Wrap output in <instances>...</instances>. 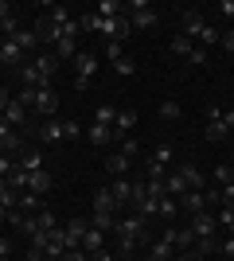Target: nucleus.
<instances>
[{
  "instance_id": "1",
  "label": "nucleus",
  "mask_w": 234,
  "mask_h": 261,
  "mask_svg": "<svg viewBox=\"0 0 234 261\" xmlns=\"http://www.w3.org/2000/svg\"><path fill=\"white\" fill-rule=\"evenodd\" d=\"M74 66H78V78H74V90L78 94H86L90 78H94V70H98V55H74Z\"/></svg>"
},
{
  "instance_id": "2",
  "label": "nucleus",
  "mask_w": 234,
  "mask_h": 261,
  "mask_svg": "<svg viewBox=\"0 0 234 261\" xmlns=\"http://www.w3.org/2000/svg\"><path fill=\"white\" fill-rule=\"evenodd\" d=\"M230 137V129H226V121H223V106H207V141L219 144Z\"/></svg>"
},
{
  "instance_id": "3",
  "label": "nucleus",
  "mask_w": 234,
  "mask_h": 261,
  "mask_svg": "<svg viewBox=\"0 0 234 261\" xmlns=\"http://www.w3.org/2000/svg\"><path fill=\"white\" fill-rule=\"evenodd\" d=\"M188 230L195 234V238H215V230H219V218H215V211H199V215H191Z\"/></svg>"
},
{
  "instance_id": "4",
  "label": "nucleus",
  "mask_w": 234,
  "mask_h": 261,
  "mask_svg": "<svg viewBox=\"0 0 234 261\" xmlns=\"http://www.w3.org/2000/svg\"><path fill=\"white\" fill-rule=\"evenodd\" d=\"M117 238H121V242H141V238H145V218H141V215L117 218Z\"/></svg>"
},
{
  "instance_id": "5",
  "label": "nucleus",
  "mask_w": 234,
  "mask_h": 261,
  "mask_svg": "<svg viewBox=\"0 0 234 261\" xmlns=\"http://www.w3.org/2000/svg\"><path fill=\"white\" fill-rule=\"evenodd\" d=\"M35 74H39V86H55V74H59V59L55 55H35Z\"/></svg>"
},
{
  "instance_id": "6",
  "label": "nucleus",
  "mask_w": 234,
  "mask_h": 261,
  "mask_svg": "<svg viewBox=\"0 0 234 261\" xmlns=\"http://www.w3.org/2000/svg\"><path fill=\"white\" fill-rule=\"evenodd\" d=\"M179 23H184V32L179 35H188V39H195L199 43V35H203V28H207V20H203L195 8H184V16H179Z\"/></svg>"
},
{
  "instance_id": "7",
  "label": "nucleus",
  "mask_w": 234,
  "mask_h": 261,
  "mask_svg": "<svg viewBox=\"0 0 234 261\" xmlns=\"http://www.w3.org/2000/svg\"><path fill=\"white\" fill-rule=\"evenodd\" d=\"M176 203H179V211H188V215L211 211V203H207V191H184V195H179Z\"/></svg>"
},
{
  "instance_id": "8",
  "label": "nucleus",
  "mask_w": 234,
  "mask_h": 261,
  "mask_svg": "<svg viewBox=\"0 0 234 261\" xmlns=\"http://www.w3.org/2000/svg\"><path fill=\"white\" fill-rule=\"evenodd\" d=\"M82 238H86V222H82V218H74V222L63 226V242H67V250H82Z\"/></svg>"
},
{
  "instance_id": "9",
  "label": "nucleus",
  "mask_w": 234,
  "mask_h": 261,
  "mask_svg": "<svg viewBox=\"0 0 234 261\" xmlns=\"http://www.w3.org/2000/svg\"><path fill=\"white\" fill-rule=\"evenodd\" d=\"M0 117L8 121L12 129H20L23 121H28V106H23V101H20V98H12V101H8V106H4V113H0Z\"/></svg>"
},
{
  "instance_id": "10",
  "label": "nucleus",
  "mask_w": 234,
  "mask_h": 261,
  "mask_svg": "<svg viewBox=\"0 0 234 261\" xmlns=\"http://www.w3.org/2000/svg\"><path fill=\"white\" fill-rule=\"evenodd\" d=\"M35 109H39V113H55V109H59L55 86H39V90H35Z\"/></svg>"
},
{
  "instance_id": "11",
  "label": "nucleus",
  "mask_w": 234,
  "mask_h": 261,
  "mask_svg": "<svg viewBox=\"0 0 234 261\" xmlns=\"http://www.w3.org/2000/svg\"><path fill=\"white\" fill-rule=\"evenodd\" d=\"M0 66H16V70L23 66V51L12 39H0Z\"/></svg>"
},
{
  "instance_id": "12",
  "label": "nucleus",
  "mask_w": 234,
  "mask_h": 261,
  "mask_svg": "<svg viewBox=\"0 0 234 261\" xmlns=\"http://www.w3.org/2000/svg\"><path fill=\"white\" fill-rule=\"evenodd\" d=\"M137 129V109H117V121H113V137H129Z\"/></svg>"
},
{
  "instance_id": "13",
  "label": "nucleus",
  "mask_w": 234,
  "mask_h": 261,
  "mask_svg": "<svg viewBox=\"0 0 234 261\" xmlns=\"http://www.w3.org/2000/svg\"><path fill=\"white\" fill-rule=\"evenodd\" d=\"M179 175H184L188 191H207V187H203V172H199V164H179Z\"/></svg>"
},
{
  "instance_id": "14",
  "label": "nucleus",
  "mask_w": 234,
  "mask_h": 261,
  "mask_svg": "<svg viewBox=\"0 0 234 261\" xmlns=\"http://www.w3.org/2000/svg\"><path fill=\"white\" fill-rule=\"evenodd\" d=\"M106 250V234H101V230H94V226H86V238H82V253H90V257H94V253H101Z\"/></svg>"
},
{
  "instance_id": "15",
  "label": "nucleus",
  "mask_w": 234,
  "mask_h": 261,
  "mask_svg": "<svg viewBox=\"0 0 234 261\" xmlns=\"http://www.w3.org/2000/svg\"><path fill=\"white\" fill-rule=\"evenodd\" d=\"M39 141H43V144H59V141H67V129H63V121H47L43 129H39Z\"/></svg>"
},
{
  "instance_id": "16",
  "label": "nucleus",
  "mask_w": 234,
  "mask_h": 261,
  "mask_svg": "<svg viewBox=\"0 0 234 261\" xmlns=\"http://www.w3.org/2000/svg\"><path fill=\"white\" fill-rule=\"evenodd\" d=\"M28 191H32V195H47V191H51V175H47L43 168H39V172H28Z\"/></svg>"
},
{
  "instance_id": "17",
  "label": "nucleus",
  "mask_w": 234,
  "mask_h": 261,
  "mask_svg": "<svg viewBox=\"0 0 234 261\" xmlns=\"http://www.w3.org/2000/svg\"><path fill=\"white\" fill-rule=\"evenodd\" d=\"M94 211L117 215V199H113V191H110V187H98V191H94Z\"/></svg>"
},
{
  "instance_id": "18",
  "label": "nucleus",
  "mask_w": 234,
  "mask_h": 261,
  "mask_svg": "<svg viewBox=\"0 0 234 261\" xmlns=\"http://www.w3.org/2000/svg\"><path fill=\"white\" fill-rule=\"evenodd\" d=\"M110 191H113V199H117V207H125V203L133 199V184H129L125 175H117V179H113V184H110Z\"/></svg>"
},
{
  "instance_id": "19",
  "label": "nucleus",
  "mask_w": 234,
  "mask_h": 261,
  "mask_svg": "<svg viewBox=\"0 0 234 261\" xmlns=\"http://www.w3.org/2000/svg\"><path fill=\"white\" fill-rule=\"evenodd\" d=\"M148 257L152 261H176V246H172V242H152V246H148Z\"/></svg>"
},
{
  "instance_id": "20",
  "label": "nucleus",
  "mask_w": 234,
  "mask_h": 261,
  "mask_svg": "<svg viewBox=\"0 0 234 261\" xmlns=\"http://www.w3.org/2000/svg\"><path fill=\"white\" fill-rule=\"evenodd\" d=\"M16 168H20V172H39V168H43V156L35 152V148H28V152H20Z\"/></svg>"
},
{
  "instance_id": "21",
  "label": "nucleus",
  "mask_w": 234,
  "mask_h": 261,
  "mask_svg": "<svg viewBox=\"0 0 234 261\" xmlns=\"http://www.w3.org/2000/svg\"><path fill=\"white\" fill-rule=\"evenodd\" d=\"M90 226H94V230H101V234H106V230H117V215H106V211H94V218H90Z\"/></svg>"
},
{
  "instance_id": "22",
  "label": "nucleus",
  "mask_w": 234,
  "mask_h": 261,
  "mask_svg": "<svg viewBox=\"0 0 234 261\" xmlns=\"http://www.w3.org/2000/svg\"><path fill=\"white\" fill-rule=\"evenodd\" d=\"M129 164H133V160H125L121 152H113L110 160H106V172H110L113 179H117V175H125V172H129Z\"/></svg>"
},
{
  "instance_id": "23",
  "label": "nucleus",
  "mask_w": 234,
  "mask_h": 261,
  "mask_svg": "<svg viewBox=\"0 0 234 261\" xmlns=\"http://www.w3.org/2000/svg\"><path fill=\"white\" fill-rule=\"evenodd\" d=\"M164 187H168V195H184L188 191V184H184V175H179V168L172 175H164Z\"/></svg>"
},
{
  "instance_id": "24",
  "label": "nucleus",
  "mask_w": 234,
  "mask_h": 261,
  "mask_svg": "<svg viewBox=\"0 0 234 261\" xmlns=\"http://www.w3.org/2000/svg\"><path fill=\"white\" fill-rule=\"evenodd\" d=\"M110 141H113L110 125H90V144H110Z\"/></svg>"
},
{
  "instance_id": "25",
  "label": "nucleus",
  "mask_w": 234,
  "mask_h": 261,
  "mask_svg": "<svg viewBox=\"0 0 234 261\" xmlns=\"http://www.w3.org/2000/svg\"><path fill=\"white\" fill-rule=\"evenodd\" d=\"M191 51H195V39H188V35H176V39H172V55H179V59H188Z\"/></svg>"
},
{
  "instance_id": "26",
  "label": "nucleus",
  "mask_w": 234,
  "mask_h": 261,
  "mask_svg": "<svg viewBox=\"0 0 234 261\" xmlns=\"http://www.w3.org/2000/svg\"><path fill=\"white\" fill-rule=\"evenodd\" d=\"M12 43L20 47V51H32V47H39V39H35V32H16V35H12Z\"/></svg>"
},
{
  "instance_id": "27",
  "label": "nucleus",
  "mask_w": 234,
  "mask_h": 261,
  "mask_svg": "<svg viewBox=\"0 0 234 261\" xmlns=\"http://www.w3.org/2000/svg\"><path fill=\"white\" fill-rule=\"evenodd\" d=\"M117 152H121L125 160H137V156H141V144H137V137H121V148H117Z\"/></svg>"
},
{
  "instance_id": "28",
  "label": "nucleus",
  "mask_w": 234,
  "mask_h": 261,
  "mask_svg": "<svg viewBox=\"0 0 234 261\" xmlns=\"http://www.w3.org/2000/svg\"><path fill=\"white\" fill-rule=\"evenodd\" d=\"M20 215H32V211H39V195H32V191H20Z\"/></svg>"
},
{
  "instance_id": "29",
  "label": "nucleus",
  "mask_w": 234,
  "mask_h": 261,
  "mask_svg": "<svg viewBox=\"0 0 234 261\" xmlns=\"http://www.w3.org/2000/svg\"><path fill=\"white\" fill-rule=\"evenodd\" d=\"M113 121H117V109H113V106H98V113H94V125H110V129H113Z\"/></svg>"
},
{
  "instance_id": "30",
  "label": "nucleus",
  "mask_w": 234,
  "mask_h": 261,
  "mask_svg": "<svg viewBox=\"0 0 234 261\" xmlns=\"http://www.w3.org/2000/svg\"><path fill=\"white\" fill-rule=\"evenodd\" d=\"M78 28H82V32H98V28H101V16H98V12H86V16H78Z\"/></svg>"
},
{
  "instance_id": "31",
  "label": "nucleus",
  "mask_w": 234,
  "mask_h": 261,
  "mask_svg": "<svg viewBox=\"0 0 234 261\" xmlns=\"http://www.w3.org/2000/svg\"><path fill=\"white\" fill-rule=\"evenodd\" d=\"M35 218H39V230H59V222H55V211H35Z\"/></svg>"
},
{
  "instance_id": "32",
  "label": "nucleus",
  "mask_w": 234,
  "mask_h": 261,
  "mask_svg": "<svg viewBox=\"0 0 234 261\" xmlns=\"http://www.w3.org/2000/svg\"><path fill=\"white\" fill-rule=\"evenodd\" d=\"M176 211H179V203L172 195H164L160 199V207H156V215H164V218H176Z\"/></svg>"
},
{
  "instance_id": "33",
  "label": "nucleus",
  "mask_w": 234,
  "mask_h": 261,
  "mask_svg": "<svg viewBox=\"0 0 234 261\" xmlns=\"http://www.w3.org/2000/svg\"><path fill=\"white\" fill-rule=\"evenodd\" d=\"M145 191H148V199H164V195H168L164 179H145Z\"/></svg>"
},
{
  "instance_id": "34",
  "label": "nucleus",
  "mask_w": 234,
  "mask_h": 261,
  "mask_svg": "<svg viewBox=\"0 0 234 261\" xmlns=\"http://www.w3.org/2000/svg\"><path fill=\"white\" fill-rule=\"evenodd\" d=\"M160 117H164V121H179L184 113H179V106H176V101H160Z\"/></svg>"
},
{
  "instance_id": "35",
  "label": "nucleus",
  "mask_w": 234,
  "mask_h": 261,
  "mask_svg": "<svg viewBox=\"0 0 234 261\" xmlns=\"http://www.w3.org/2000/svg\"><path fill=\"white\" fill-rule=\"evenodd\" d=\"M219 203L234 211V184H223V187H219Z\"/></svg>"
},
{
  "instance_id": "36",
  "label": "nucleus",
  "mask_w": 234,
  "mask_h": 261,
  "mask_svg": "<svg viewBox=\"0 0 234 261\" xmlns=\"http://www.w3.org/2000/svg\"><path fill=\"white\" fill-rule=\"evenodd\" d=\"M113 70H117V74H133V70H137V63L129 59V55H121V59L113 63Z\"/></svg>"
},
{
  "instance_id": "37",
  "label": "nucleus",
  "mask_w": 234,
  "mask_h": 261,
  "mask_svg": "<svg viewBox=\"0 0 234 261\" xmlns=\"http://www.w3.org/2000/svg\"><path fill=\"white\" fill-rule=\"evenodd\" d=\"M20 78H23V86L39 90V74H35V66H20Z\"/></svg>"
},
{
  "instance_id": "38",
  "label": "nucleus",
  "mask_w": 234,
  "mask_h": 261,
  "mask_svg": "<svg viewBox=\"0 0 234 261\" xmlns=\"http://www.w3.org/2000/svg\"><path fill=\"white\" fill-rule=\"evenodd\" d=\"M215 179H219V184H234V168L230 164H219V168H215Z\"/></svg>"
},
{
  "instance_id": "39",
  "label": "nucleus",
  "mask_w": 234,
  "mask_h": 261,
  "mask_svg": "<svg viewBox=\"0 0 234 261\" xmlns=\"http://www.w3.org/2000/svg\"><path fill=\"white\" fill-rule=\"evenodd\" d=\"M20 230H23V234H28V238H32V234H39V218H35V215H23Z\"/></svg>"
},
{
  "instance_id": "40",
  "label": "nucleus",
  "mask_w": 234,
  "mask_h": 261,
  "mask_svg": "<svg viewBox=\"0 0 234 261\" xmlns=\"http://www.w3.org/2000/svg\"><path fill=\"white\" fill-rule=\"evenodd\" d=\"M188 63H191V66H207V47H199V43H195V51L188 55Z\"/></svg>"
},
{
  "instance_id": "41",
  "label": "nucleus",
  "mask_w": 234,
  "mask_h": 261,
  "mask_svg": "<svg viewBox=\"0 0 234 261\" xmlns=\"http://www.w3.org/2000/svg\"><path fill=\"white\" fill-rule=\"evenodd\" d=\"M12 172H16V164H12V156H8V152H0V179H8Z\"/></svg>"
},
{
  "instance_id": "42",
  "label": "nucleus",
  "mask_w": 234,
  "mask_h": 261,
  "mask_svg": "<svg viewBox=\"0 0 234 261\" xmlns=\"http://www.w3.org/2000/svg\"><path fill=\"white\" fill-rule=\"evenodd\" d=\"M207 43H219V32H215L211 23L203 28V35H199V47H207Z\"/></svg>"
},
{
  "instance_id": "43",
  "label": "nucleus",
  "mask_w": 234,
  "mask_h": 261,
  "mask_svg": "<svg viewBox=\"0 0 234 261\" xmlns=\"http://www.w3.org/2000/svg\"><path fill=\"white\" fill-rule=\"evenodd\" d=\"M63 129H67V141H74L78 133H82V125H78V121H63Z\"/></svg>"
},
{
  "instance_id": "44",
  "label": "nucleus",
  "mask_w": 234,
  "mask_h": 261,
  "mask_svg": "<svg viewBox=\"0 0 234 261\" xmlns=\"http://www.w3.org/2000/svg\"><path fill=\"white\" fill-rule=\"evenodd\" d=\"M106 55H110V63H117V59H121V43H106Z\"/></svg>"
},
{
  "instance_id": "45",
  "label": "nucleus",
  "mask_w": 234,
  "mask_h": 261,
  "mask_svg": "<svg viewBox=\"0 0 234 261\" xmlns=\"http://www.w3.org/2000/svg\"><path fill=\"white\" fill-rule=\"evenodd\" d=\"M20 101H23V106H35V86H23L20 90Z\"/></svg>"
},
{
  "instance_id": "46",
  "label": "nucleus",
  "mask_w": 234,
  "mask_h": 261,
  "mask_svg": "<svg viewBox=\"0 0 234 261\" xmlns=\"http://www.w3.org/2000/svg\"><path fill=\"white\" fill-rule=\"evenodd\" d=\"M63 261H90V253H82V250H67V253H63Z\"/></svg>"
},
{
  "instance_id": "47",
  "label": "nucleus",
  "mask_w": 234,
  "mask_h": 261,
  "mask_svg": "<svg viewBox=\"0 0 234 261\" xmlns=\"http://www.w3.org/2000/svg\"><path fill=\"white\" fill-rule=\"evenodd\" d=\"M219 250H223V257H226V261H234V238H226Z\"/></svg>"
},
{
  "instance_id": "48",
  "label": "nucleus",
  "mask_w": 234,
  "mask_h": 261,
  "mask_svg": "<svg viewBox=\"0 0 234 261\" xmlns=\"http://www.w3.org/2000/svg\"><path fill=\"white\" fill-rule=\"evenodd\" d=\"M176 261H203V257H199L195 250H179V253H176Z\"/></svg>"
},
{
  "instance_id": "49",
  "label": "nucleus",
  "mask_w": 234,
  "mask_h": 261,
  "mask_svg": "<svg viewBox=\"0 0 234 261\" xmlns=\"http://www.w3.org/2000/svg\"><path fill=\"white\" fill-rule=\"evenodd\" d=\"M219 12H223V16H234V0H223V4H219Z\"/></svg>"
},
{
  "instance_id": "50",
  "label": "nucleus",
  "mask_w": 234,
  "mask_h": 261,
  "mask_svg": "<svg viewBox=\"0 0 234 261\" xmlns=\"http://www.w3.org/2000/svg\"><path fill=\"white\" fill-rule=\"evenodd\" d=\"M223 121H226V129L234 133V109H223Z\"/></svg>"
},
{
  "instance_id": "51",
  "label": "nucleus",
  "mask_w": 234,
  "mask_h": 261,
  "mask_svg": "<svg viewBox=\"0 0 234 261\" xmlns=\"http://www.w3.org/2000/svg\"><path fill=\"white\" fill-rule=\"evenodd\" d=\"M8 16H12V4H8V0H0V20H8Z\"/></svg>"
},
{
  "instance_id": "52",
  "label": "nucleus",
  "mask_w": 234,
  "mask_h": 261,
  "mask_svg": "<svg viewBox=\"0 0 234 261\" xmlns=\"http://www.w3.org/2000/svg\"><path fill=\"white\" fill-rule=\"evenodd\" d=\"M8 101H12V94H8L4 86H0V113H4V106H8Z\"/></svg>"
},
{
  "instance_id": "53",
  "label": "nucleus",
  "mask_w": 234,
  "mask_h": 261,
  "mask_svg": "<svg viewBox=\"0 0 234 261\" xmlns=\"http://www.w3.org/2000/svg\"><path fill=\"white\" fill-rule=\"evenodd\" d=\"M94 261H117V257H113V253H106V250H101V253H94Z\"/></svg>"
},
{
  "instance_id": "54",
  "label": "nucleus",
  "mask_w": 234,
  "mask_h": 261,
  "mask_svg": "<svg viewBox=\"0 0 234 261\" xmlns=\"http://www.w3.org/2000/svg\"><path fill=\"white\" fill-rule=\"evenodd\" d=\"M223 47H226V51L234 55V32H230V35H226V39H223Z\"/></svg>"
},
{
  "instance_id": "55",
  "label": "nucleus",
  "mask_w": 234,
  "mask_h": 261,
  "mask_svg": "<svg viewBox=\"0 0 234 261\" xmlns=\"http://www.w3.org/2000/svg\"><path fill=\"white\" fill-rule=\"evenodd\" d=\"M8 215H12V211H8V207H0V222H8Z\"/></svg>"
},
{
  "instance_id": "56",
  "label": "nucleus",
  "mask_w": 234,
  "mask_h": 261,
  "mask_svg": "<svg viewBox=\"0 0 234 261\" xmlns=\"http://www.w3.org/2000/svg\"><path fill=\"white\" fill-rule=\"evenodd\" d=\"M28 261H35V253H28Z\"/></svg>"
},
{
  "instance_id": "57",
  "label": "nucleus",
  "mask_w": 234,
  "mask_h": 261,
  "mask_svg": "<svg viewBox=\"0 0 234 261\" xmlns=\"http://www.w3.org/2000/svg\"><path fill=\"white\" fill-rule=\"evenodd\" d=\"M0 39H4V28H0Z\"/></svg>"
},
{
  "instance_id": "58",
  "label": "nucleus",
  "mask_w": 234,
  "mask_h": 261,
  "mask_svg": "<svg viewBox=\"0 0 234 261\" xmlns=\"http://www.w3.org/2000/svg\"><path fill=\"white\" fill-rule=\"evenodd\" d=\"M0 261H8V257H0Z\"/></svg>"
}]
</instances>
